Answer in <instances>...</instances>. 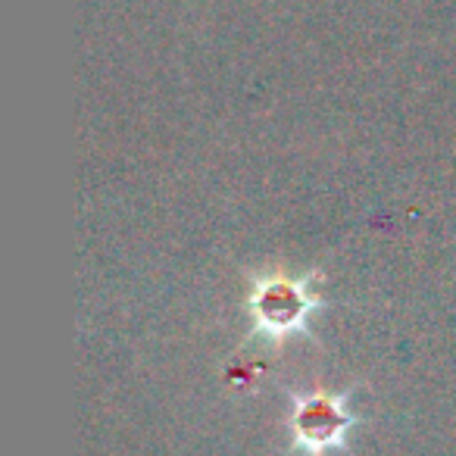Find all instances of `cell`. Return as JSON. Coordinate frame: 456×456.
Returning a JSON list of instances; mask_svg holds the SVG:
<instances>
[{
    "instance_id": "cell-1",
    "label": "cell",
    "mask_w": 456,
    "mask_h": 456,
    "mask_svg": "<svg viewBox=\"0 0 456 456\" xmlns=\"http://www.w3.org/2000/svg\"><path fill=\"white\" fill-rule=\"evenodd\" d=\"M341 425H344L341 416H338L329 403H316V406H310V410L304 412L300 435H304L306 441H329L331 435H338V431H341Z\"/></svg>"
}]
</instances>
